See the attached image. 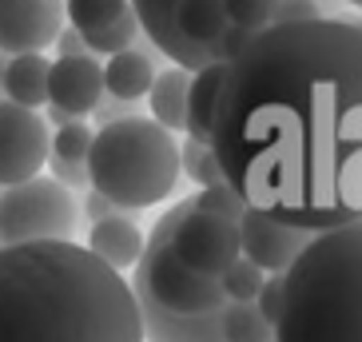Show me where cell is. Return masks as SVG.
Returning a JSON list of instances; mask_svg holds the SVG:
<instances>
[{
  "mask_svg": "<svg viewBox=\"0 0 362 342\" xmlns=\"http://www.w3.org/2000/svg\"><path fill=\"white\" fill-rule=\"evenodd\" d=\"M207 148L247 211L307 235L358 223V24L319 16L255 33L227 60Z\"/></svg>",
  "mask_w": 362,
  "mask_h": 342,
  "instance_id": "obj_1",
  "label": "cell"
},
{
  "mask_svg": "<svg viewBox=\"0 0 362 342\" xmlns=\"http://www.w3.org/2000/svg\"><path fill=\"white\" fill-rule=\"evenodd\" d=\"M0 342H144L128 278L84 243L0 247Z\"/></svg>",
  "mask_w": 362,
  "mask_h": 342,
  "instance_id": "obj_2",
  "label": "cell"
},
{
  "mask_svg": "<svg viewBox=\"0 0 362 342\" xmlns=\"http://www.w3.org/2000/svg\"><path fill=\"white\" fill-rule=\"evenodd\" d=\"M275 342H362V231L358 223L310 235L283 271Z\"/></svg>",
  "mask_w": 362,
  "mask_h": 342,
  "instance_id": "obj_3",
  "label": "cell"
},
{
  "mask_svg": "<svg viewBox=\"0 0 362 342\" xmlns=\"http://www.w3.org/2000/svg\"><path fill=\"white\" fill-rule=\"evenodd\" d=\"M84 171L88 187L124 211L156 207L175 191V179H180L175 136L148 116H132L119 124H107V128H96Z\"/></svg>",
  "mask_w": 362,
  "mask_h": 342,
  "instance_id": "obj_4",
  "label": "cell"
},
{
  "mask_svg": "<svg viewBox=\"0 0 362 342\" xmlns=\"http://www.w3.org/2000/svg\"><path fill=\"white\" fill-rule=\"evenodd\" d=\"M80 199L48 175L12 183L0 195V243H76L80 235Z\"/></svg>",
  "mask_w": 362,
  "mask_h": 342,
  "instance_id": "obj_5",
  "label": "cell"
},
{
  "mask_svg": "<svg viewBox=\"0 0 362 342\" xmlns=\"http://www.w3.org/2000/svg\"><path fill=\"white\" fill-rule=\"evenodd\" d=\"M171 255L195 275L219 278L239 259V227L192 207L171 231Z\"/></svg>",
  "mask_w": 362,
  "mask_h": 342,
  "instance_id": "obj_6",
  "label": "cell"
},
{
  "mask_svg": "<svg viewBox=\"0 0 362 342\" xmlns=\"http://www.w3.org/2000/svg\"><path fill=\"white\" fill-rule=\"evenodd\" d=\"M48 124L40 112L0 100V187L40 175L48 160Z\"/></svg>",
  "mask_w": 362,
  "mask_h": 342,
  "instance_id": "obj_7",
  "label": "cell"
},
{
  "mask_svg": "<svg viewBox=\"0 0 362 342\" xmlns=\"http://www.w3.org/2000/svg\"><path fill=\"white\" fill-rule=\"evenodd\" d=\"M64 28V0H0V52H44Z\"/></svg>",
  "mask_w": 362,
  "mask_h": 342,
  "instance_id": "obj_8",
  "label": "cell"
},
{
  "mask_svg": "<svg viewBox=\"0 0 362 342\" xmlns=\"http://www.w3.org/2000/svg\"><path fill=\"white\" fill-rule=\"evenodd\" d=\"M239 255L247 263H255L263 275H283L298 259V251L310 243L307 231H295V227H283L275 219H267L259 211H243L239 219Z\"/></svg>",
  "mask_w": 362,
  "mask_h": 342,
  "instance_id": "obj_9",
  "label": "cell"
},
{
  "mask_svg": "<svg viewBox=\"0 0 362 342\" xmlns=\"http://www.w3.org/2000/svg\"><path fill=\"white\" fill-rule=\"evenodd\" d=\"M104 96V68L92 52L80 56H60L48 68V104L68 112V116L84 119Z\"/></svg>",
  "mask_w": 362,
  "mask_h": 342,
  "instance_id": "obj_10",
  "label": "cell"
},
{
  "mask_svg": "<svg viewBox=\"0 0 362 342\" xmlns=\"http://www.w3.org/2000/svg\"><path fill=\"white\" fill-rule=\"evenodd\" d=\"M128 287H132V299H136L144 342H223L219 310H211V314H168L163 307L151 302V295L144 290V283L136 275H132Z\"/></svg>",
  "mask_w": 362,
  "mask_h": 342,
  "instance_id": "obj_11",
  "label": "cell"
},
{
  "mask_svg": "<svg viewBox=\"0 0 362 342\" xmlns=\"http://www.w3.org/2000/svg\"><path fill=\"white\" fill-rule=\"evenodd\" d=\"M132 16H136L139 33L151 40L156 52H163L175 68L183 72H199V68L211 64V56L203 52V48H192V44L180 36L175 28V8H180V0H128Z\"/></svg>",
  "mask_w": 362,
  "mask_h": 342,
  "instance_id": "obj_12",
  "label": "cell"
},
{
  "mask_svg": "<svg viewBox=\"0 0 362 342\" xmlns=\"http://www.w3.org/2000/svg\"><path fill=\"white\" fill-rule=\"evenodd\" d=\"M151 40L144 33L132 40V48H124V52H112L107 56V64H100L104 68V92L107 96H116V100H144L148 96V88H151V80H156V60H151Z\"/></svg>",
  "mask_w": 362,
  "mask_h": 342,
  "instance_id": "obj_13",
  "label": "cell"
},
{
  "mask_svg": "<svg viewBox=\"0 0 362 342\" xmlns=\"http://www.w3.org/2000/svg\"><path fill=\"white\" fill-rule=\"evenodd\" d=\"M88 251L107 263L112 271H132L139 263V251H144V231H139L136 219H100V223L88 227Z\"/></svg>",
  "mask_w": 362,
  "mask_h": 342,
  "instance_id": "obj_14",
  "label": "cell"
},
{
  "mask_svg": "<svg viewBox=\"0 0 362 342\" xmlns=\"http://www.w3.org/2000/svg\"><path fill=\"white\" fill-rule=\"evenodd\" d=\"M223 60H211L207 68L192 72L187 80V107H183V131L187 139H199L207 143L211 139V119H215V100H219V88H223Z\"/></svg>",
  "mask_w": 362,
  "mask_h": 342,
  "instance_id": "obj_15",
  "label": "cell"
},
{
  "mask_svg": "<svg viewBox=\"0 0 362 342\" xmlns=\"http://www.w3.org/2000/svg\"><path fill=\"white\" fill-rule=\"evenodd\" d=\"M48 68H52V60L44 52L8 56L4 60V84H0L4 100H12L21 107H33V112L40 104H48Z\"/></svg>",
  "mask_w": 362,
  "mask_h": 342,
  "instance_id": "obj_16",
  "label": "cell"
},
{
  "mask_svg": "<svg viewBox=\"0 0 362 342\" xmlns=\"http://www.w3.org/2000/svg\"><path fill=\"white\" fill-rule=\"evenodd\" d=\"M175 28H180V36L192 48H203L211 60H219V36L227 28V16H223L219 0H180Z\"/></svg>",
  "mask_w": 362,
  "mask_h": 342,
  "instance_id": "obj_17",
  "label": "cell"
},
{
  "mask_svg": "<svg viewBox=\"0 0 362 342\" xmlns=\"http://www.w3.org/2000/svg\"><path fill=\"white\" fill-rule=\"evenodd\" d=\"M187 80L192 72H183V68H163L156 72L148 88V119H156L163 131H180L183 128V107H187Z\"/></svg>",
  "mask_w": 362,
  "mask_h": 342,
  "instance_id": "obj_18",
  "label": "cell"
},
{
  "mask_svg": "<svg viewBox=\"0 0 362 342\" xmlns=\"http://www.w3.org/2000/svg\"><path fill=\"white\" fill-rule=\"evenodd\" d=\"M223 342H275V326L255 310V302H227L219 310Z\"/></svg>",
  "mask_w": 362,
  "mask_h": 342,
  "instance_id": "obj_19",
  "label": "cell"
},
{
  "mask_svg": "<svg viewBox=\"0 0 362 342\" xmlns=\"http://www.w3.org/2000/svg\"><path fill=\"white\" fill-rule=\"evenodd\" d=\"M124 12H132L128 0H64V20L76 33L104 28V24H112L116 16H124Z\"/></svg>",
  "mask_w": 362,
  "mask_h": 342,
  "instance_id": "obj_20",
  "label": "cell"
},
{
  "mask_svg": "<svg viewBox=\"0 0 362 342\" xmlns=\"http://www.w3.org/2000/svg\"><path fill=\"white\" fill-rule=\"evenodd\" d=\"M139 36V24L132 12H124V16H116L112 24H104V28H92V33H80V40H84V52L92 56H112V52H124V48H132V40Z\"/></svg>",
  "mask_w": 362,
  "mask_h": 342,
  "instance_id": "obj_21",
  "label": "cell"
},
{
  "mask_svg": "<svg viewBox=\"0 0 362 342\" xmlns=\"http://www.w3.org/2000/svg\"><path fill=\"white\" fill-rule=\"evenodd\" d=\"M175 151H180V171L195 183V187H211V183L223 179V175H219V163H215V155H211L207 143H199V139H183V143H175Z\"/></svg>",
  "mask_w": 362,
  "mask_h": 342,
  "instance_id": "obj_22",
  "label": "cell"
},
{
  "mask_svg": "<svg viewBox=\"0 0 362 342\" xmlns=\"http://www.w3.org/2000/svg\"><path fill=\"white\" fill-rule=\"evenodd\" d=\"M92 136H96L92 124L72 119L64 128H56V136L48 139V155H52V160H64V163H84L88 148H92Z\"/></svg>",
  "mask_w": 362,
  "mask_h": 342,
  "instance_id": "obj_23",
  "label": "cell"
},
{
  "mask_svg": "<svg viewBox=\"0 0 362 342\" xmlns=\"http://www.w3.org/2000/svg\"><path fill=\"white\" fill-rule=\"evenodd\" d=\"M263 278H267V275L255 267V263H247V259L239 255L231 267L219 275V290H223L227 302H255L259 287H263Z\"/></svg>",
  "mask_w": 362,
  "mask_h": 342,
  "instance_id": "obj_24",
  "label": "cell"
},
{
  "mask_svg": "<svg viewBox=\"0 0 362 342\" xmlns=\"http://www.w3.org/2000/svg\"><path fill=\"white\" fill-rule=\"evenodd\" d=\"M192 204H195V211H203V215H215V219H227V223H239L243 219V199L227 187L223 179L219 183H211V187H199V191L192 195Z\"/></svg>",
  "mask_w": 362,
  "mask_h": 342,
  "instance_id": "obj_25",
  "label": "cell"
},
{
  "mask_svg": "<svg viewBox=\"0 0 362 342\" xmlns=\"http://www.w3.org/2000/svg\"><path fill=\"white\" fill-rule=\"evenodd\" d=\"M223 4L227 24H239V28H251V33H263L271 16H275L279 0H219Z\"/></svg>",
  "mask_w": 362,
  "mask_h": 342,
  "instance_id": "obj_26",
  "label": "cell"
},
{
  "mask_svg": "<svg viewBox=\"0 0 362 342\" xmlns=\"http://www.w3.org/2000/svg\"><path fill=\"white\" fill-rule=\"evenodd\" d=\"M132 116H144L136 107V100H116V96H100V104L92 107V124L96 128H107V124H119V119H132Z\"/></svg>",
  "mask_w": 362,
  "mask_h": 342,
  "instance_id": "obj_27",
  "label": "cell"
},
{
  "mask_svg": "<svg viewBox=\"0 0 362 342\" xmlns=\"http://www.w3.org/2000/svg\"><path fill=\"white\" fill-rule=\"evenodd\" d=\"M255 310L275 326L279 310H283V275H267L263 278V287H259V295H255Z\"/></svg>",
  "mask_w": 362,
  "mask_h": 342,
  "instance_id": "obj_28",
  "label": "cell"
},
{
  "mask_svg": "<svg viewBox=\"0 0 362 342\" xmlns=\"http://www.w3.org/2000/svg\"><path fill=\"white\" fill-rule=\"evenodd\" d=\"M322 12L315 0H279L275 4V16H271V24H303V20H319ZM267 24V28H271Z\"/></svg>",
  "mask_w": 362,
  "mask_h": 342,
  "instance_id": "obj_29",
  "label": "cell"
},
{
  "mask_svg": "<svg viewBox=\"0 0 362 342\" xmlns=\"http://www.w3.org/2000/svg\"><path fill=\"white\" fill-rule=\"evenodd\" d=\"M44 163H48V171H52L48 179H56L60 187H68V191H76V187H88L84 163H64V160H52V155H48Z\"/></svg>",
  "mask_w": 362,
  "mask_h": 342,
  "instance_id": "obj_30",
  "label": "cell"
},
{
  "mask_svg": "<svg viewBox=\"0 0 362 342\" xmlns=\"http://www.w3.org/2000/svg\"><path fill=\"white\" fill-rule=\"evenodd\" d=\"M251 36H255L251 28L227 24V28H223V36H219V60H223V64H227V60H235V56H239V52L247 48V44H251Z\"/></svg>",
  "mask_w": 362,
  "mask_h": 342,
  "instance_id": "obj_31",
  "label": "cell"
},
{
  "mask_svg": "<svg viewBox=\"0 0 362 342\" xmlns=\"http://www.w3.org/2000/svg\"><path fill=\"white\" fill-rule=\"evenodd\" d=\"M52 44H56V52H60V56H80V52H84V40H80L76 28H60Z\"/></svg>",
  "mask_w": 362,
  "mask_h": 342,
  "instance_id": "obj_32",
  "label": "cell"
},
{
  "mask_svg": "<svg viewBox=\"0 0 362 342\" xmlns=\"http://www.w3.org/2000/svg\"><path fill=\"white\" fill-rule=\"evenodd\" d=\"M76 116H68V112H60V107L48 104V112H44V124H56V128H64V124H72Z\"/></svg>",
  "mask_w": 362,
  "mask_h": 342,
  "instance_id": "obj_33",
  "label": "cell"
},
{
  "mask_svg": "<svg viewBox=\"0 0 362 342\" xmlns=\"http://www.w3.org/2000/svg\"><path fill=\"white\" fill-rule=\"evenodd\" d=\"M4 60H8V56L0 52V84H4Z\"/></svg>",
  "mask_w": 362,
  "mask_h": 342,
  "instance_id": "obj_34",
  "label": "cell"
},
{
  "mask_svg": "<svg viewBox=\"0 0 362 342\" xmlns=\"http://www.w3.org/2000/svg\"><path fill=\"white\" fill-rule=\"evenodd\" d=\"M346 4H358V0H346Z\"/></svg>",
  "mask_w": 362,
  "mask_h": 342,
  "instance_id": "obj_35",
  "label": "cell"
},
{
  "mask_svg": "<svg viewBox=\"0 0 362 342\" xmlns=\"http://www.w3.org/2000/svg\"><path fill=\"white\" fill-rule=\"evenodd\" d=\"M0 195H4V187H0Z\"/></svg>",
  "mask_w": 362,
  "mask_h": 342,
  "instance_id": "obj_36",
  "label": "cell"
},
{
  "mask_svg": "<svg viewBox=\"0 0 362 342\" xmlns=\"http://www.w3.org/2000/svg\"><path fill=\"white\" fill-rule=\"evenodd\" d=\"M0 247H4V243H0Z\"/></svg>",
  "mask_w": 362,
  "mask_h": 342,
  "instance_id": "obj_37",
  "label": "cell"
}]
</instances>
